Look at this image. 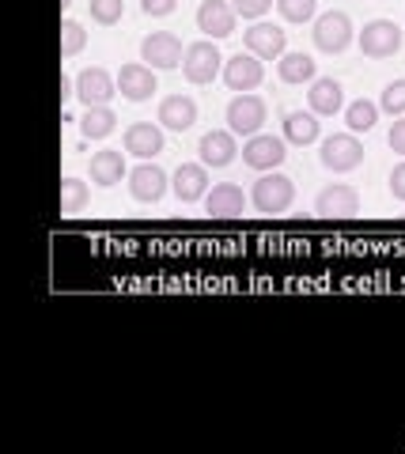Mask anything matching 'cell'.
Here are the masks:
<instances>
[{"instance_id": "e575fe53", "label": "cell", "mask_w": 405, "mask_h": 454, "mask_svg": "<svg viewBox=\"0 0 405 454\" xmlns=\"http://www.w3.org/2000/svg\"><path fill=\"white\" fill-rule=\"evenodd\" d=\"M390 148L405 155V118H401V121H394V129H390Z\"/></svg>"}, {"instance_id": "836d02e7", "label": "cell", "mask_w": 405, "mask_h": 454, "mask_svg": "<svg viewBox=\"0 0 405 454\" xmlns=\"http://www.w3.org/2000/svg\"><path fill=\"white\" fill-rule=\"evenodd\" d=\"M390 193H394L398 201H405V163H398L390 170Z\"/></svg>"}, {"instance_id": "484cf974", "label": "cell", "mask_w": 405, "mask_h": 454, "mask_svg": "<svg viewBox=\"0 0 405 454\" xmlns=\"http://www.w3.org/2000/svg\"><path fill=\"white\" fill-rule=\"evenodd\" d=\"M345 121L353 133H371L375 121H379V106L368 103V98H356V103L345 106Z\"/></svg>"}, {"instance_id": "603a6c76", "label": "cell", "mask_w": 405, "mask_h": 454, "mask_svg": "<svg viewBox=\"0 0 405 454\" xmlns=\"http://www.w3.org/2000/svg\"><path fill=\"white\" fill-rule=\"evenodd\" d=\"M284 140L288 145H315L318 140V114H303V110H292L284 118Z\"/></svg>"}, {"instance_id": "7c38bea8", "label": "cell", "mask_w": 405, "mask_h": 454, "mask_svg": "<svg viewBox=\"0 0 405 454\" xmlns=\"http://www.w3.org/2000/svg\"><path fill=\"white\" fill-rule=\"evenodd\" d=\"M198 31L205 38H228L235 35V8L223 4V0H201L198 8Z\"/></svg>"}, {"instance_id": "8d00e7d4", "label": "cell", "mask_w": 405, "mask_h": 454, "mask_svg": "<svg viewBox=\"0 0 405 454\" xmlns=\"http://www.w3.org/2000/svg\"><path fill=\"white\" fill-rule=\"evenodd\" d=\"M68 4H73V0H61V8H68Z\"/></svg>"}, {"instance_id": "30bf717a", "label": "cell", "mask_w": 405, "mask_h": 454, "mask_svg": "<svg viewBox=\"0 0 405 454\" xmlns=\"http://www.w3.org/2000/svg\"><path fill=\"white\" fill-rule=\"evenodd\" d=\"M76 95L83 106H110V98L118 95V80L106 68H83L76 76Z\"/></svg>"}, {"instance_id": "4316f807", "label": "cell", "mask_w": 405, "mask_h": 454, "mask_svg": "<svg viewBox=\"0 0 405 454\" xmlns=\"http://www.w3.org/2000/svg\"><path fill=\"white\" fill-rule=\"evenodd\" d=\"M88 205V186L80 178H65L61 182V216H76Z\"/></svg>"}, {"instance_id": "277c9868", "label": "cell", "mask_w": 405, "mask_h": 454, "mask_svg": "<svg viewBox=\"0 0 405 454\" xmlns=\"http://www.w3.org/2000/svg\"><path fill=\"white\" fill-rule=\"evenodd\" d=\"M360 50H364V57H375V61L394 57L401 50V27L394 20H371V23H364V31H360Z\"/></svg>"}, {"instance_id": "44dd1931", "label": "cell", "mask_w": 405, "mask_h": 454, "mask_svg": "<svg viewBox=\"0 0 405 454\" xmlns=\"http://www.w3.org/2000/svg\"><path fill=\"white\" fill-rule=\"evenodd\" d=\"M198 152H201V163L205 167H228L239 148H235V133L231 129H213V133L201 137Z\"/></svg>"}, {"instance_id": "d6986e66", "label": "cell", "mask_w": 405, "mask_h": 454, "mask_svg": "<svg viewBox=\"0 0 405 454\" xmlns=\"http://www.w3.org/2000/svg\"><path fill=\"white\" fill-rule=\"evenodd\" d=\"M307 103H311V114H318V118H330V114H338L345 106V91H341V83L333 76H318V80H311Z\"/></svg>"}, {"instance_id": "5bb4252c", "label": "cell", "mask_w": 405, "mask_h": 454, "mask_svg": "<svg viewBox=\"0 0 405 454\" xmlns=\"http://www.w3.org/2000/svg\"><path fill=\"white\" fill-rule=\"evenodd\" d=\"M125 152L136 155V160H156L163 152V129L152 121H133L125 129Z\"/></svg>"}, {"instance_id": "4fadbf2b", "label": "cell", "mask_w": 405, "mask_h": 454, "mask_svg": "<svg viewBox=\"0 0 405 454\" xmlns=\"http://www.w3.org/2000/svg\"><path fill=\"white\" fill-rule=\"evenodd\" d=\"M118 95H125L129 103H144V98L156 95V73H152V65H121Z\"/></svg>"}, {"instance_id": "ac0fdd59", "label": "cell", "mask_w": 405, "mask_h": 454, "mask_svg": "<svg viewBox=\"0 0 405 454\" xmlns=\"http://www.w3.org/2000/svg\"><path fill=\"white\" fill-rule=\"evenodd\" d=\"M318 216H356L360 212V193L353 186H326L315 197Z\"/></svg>"}, {"instance_id": "7402d4cb", "label": "cell", "mask_w": 405, "mask_h": 454, "mask_svg": "<svg viewBox=\"0 0 405 454\" xmlns=\"http://www.w3.org/2000/svg\"><path fill=\"white\" fill-rule=\"evenodd\" d=\"M125 178V160L118 148H103L91 155V182L95 186H118V182Z\"/></svg>"}, {"instance_id": "e0dca14e", "label": "cell", "mask_w": 405, "mask_h": 454, "mask_svg": "<svg viewBox=\"0 0 405 454\" xmlns=\"http://www.w3.org/2000/svg\"><path fill=\"white\" fill-rule=\"evenodd\" d=\"M160 121H163V129H171V133H186V129H193V121H198V103H193L190 95H167L160 103Z\"/></svg>"}, {"instance_id": "4dcf8cb0", "label": "cell", "mask_w": 405, "mask_h": 454, "mask_svg": "<svg viewBox=\"0 0 405 454\" xmlns=\"http://www.w3.org/2000/svg\"><path fill=\"white\" fill-rule=\"evenodd\" d=\"M379 106H383L386 114H405V80L386 83V88H383V98H379Z\"/></svg>"}, {"instance_id": "d4e9b609", "label": "cell", "mask_w": 405, "mask_h": 454, "mask_svg": "<svg viewBox=\"0 0 405 454\" xmlns=\"http://www.w3.org/2000/svg\"><path fill=\"white\" fill-rule=\"evenodd\" d=\"M114 121H118V114L110 106H88V114L80 118V129L88 140H103V137L114 133Z\"/></svg>"}, {"instance_id": "5b68a950", "label": "cell", "mask_w": 405, "mask_h": 454, "mask_svg": "<svg viewBox=\"0 0 405 454\" xmlns=\"http://www.w3.org/2000/svg\"><path fill=\"white\" fill-rule=\"evenodd\" d=\"M261 125H265V98L246 91L228 103V129L235 137H254V133H261Z\"/></svg>"}, {"instance_id": "3957f363", "label": "cell", "mask_w": 405, "mask_h": 454, "mask_svg": "<svg viewBox=\"0 0 405 454\" xmlns=\"http://www.w3.org/2000/svg\"><path fill=\"white\" fill-rule=\"evenodd\" d=\"M220 50H216V42L213 38H205V42H193V46H186V57H183V73L190 83H213L220 76Z\"/></svg>"}, {"instance_id": "d6a6232c", "label": "cell", "mask_w": 405, "mask_h": 454, "mask_svg": "<svg viewBox=\"0 0 405 454\" xmlns=\"http://www.w3.org/2000/svg\"><path fill=\"white\" fill-rule=\"evenodd\" d=\"M178 8V0H141V12L152 20H160V16H171V12Z\"/></svg>"}, {"instance_id": "8992f818", "label": "cell", "mask_w": 405, "mask_h": 454, "mask_svg": "<svg viewBox=\"0 0 405 454\" xmlns=\"http://www.w3.org/2000/svg\"><path fill=\"white\" fill-rule=\"evenodd\" d=\"M353 42V20L345 12H323L315 20V46L323 53H341Z\"/></svg>"}, {"instance_id": "9c48e42d", "label": "cell", "mask_w": 405, "mask_h": 454, "mask_svg": "<svg viewBox=\"0 0 405 454\" xmlns=\"http://www.w3.org/2000/svg\"><path fill=\"white\" fill-rule=\"evenodd\" d=\"M265 80V68H261V57L254 53H235L231 61H223V83H228L231 91H254L258 83Z\"/></svg>"}, {"instance_id": "f1b7e54d", "label": "cell", "mask_w": 405, "mask_h": 454, "mask_svg": "<svg viewBox=\"0 0 405 454\" xmlns=\"http://www.w3.org/2000/svg\"><path fill=\"white\" fill-rule=\"evenodd\" d=\"M125 16V0H91V20L103 27H114Z\"/></svg>"}, {"instance_id": "7a4b0ae2", "label": "cell", "mask_w": 405, "mask_h": 454, "mask_svg": "<svg viewBox=\"0 0 405 454\" xmlns=\"http://www.w3.org/2000/svg\"><path fill=\"white\" fill-rule=\"evenodd\" d=\"M318 160H323V167L333 170V175H345V170H356L364 163V145H360L353 133H333L323 140Z\"/></svg>"}, {"instance_id": "6da1fadb", "label": "cell", "mask_w": 405, "mask_h": 454, "mask_svg": "<svg viewBox=\"0 0 405 454\" xmlns=\"http://www.w3.org/2000/svg\"><path fill=\"white\" fill-rule=\"evenodd\" d=\"M292 201H296V186H292V178L281 175V170H265L254 182V193H250V205L261 216H281V212L292 208Z\"/></svg>"}, {"instance_id": "8fae6325", "label": "cell", "mask_w": 405, "mask_h": 454, "mask_svg": "<svg viewBox=\"0 0 405 454\" xmlns=\"http://www.w3.org/2000/svg\"><path fill=\"white\" fill-rule=\"evenodd\" d=\"M246 42V53H254L261 57V61H281V57L288 53V35L281 31V27H273V23H254L250 31L243 35Z\"/></svg>"}, {"instance_id": "9a60e30c", "label": "cell", "mask_w": 405, "mask_h": 454, "mask_svg": "<svg viewBox=\"0 0 405 454\" xmlns=\"http://www.w3.org/2000/svg\"><path fill=\"white\" fill-rule=\"evenodd\" d=\"M129 193L136 197V201H144V205H156L160 197L167 193V175L156 163H141L136 170H129Z\"/></svg>"}, {"instance_id": "2e32d148", "label": "cell", "mask_w": 405, "mask_h": 454, "mask_svg": "<svg viewBox=\"0 0 405 454\" xmlns=\"http://www.w3.org/2000/svg\"><path fill=\"white\" fill-rule=\"evenodd\" d=\"M175 197L183 205H193V201H201V197L208 193V167L205 163H183L175 170Z\"/></svg>"}, {"instance_id": "83f0119b", "label": "cell", "mask_w": 405, "mask_h": 454, "mask_svg": "<svg viewBox=\"0 0 405 454\" xmlns=\"http://www.w3.org/2000/svg\"><path fill=\"white\" fill-rule=\"evenodd\" d=\"M83 42H88V31H83L76 20H65L61 23V57H76L83 50Z\"/></svg>"}, {"instance_id": "52a82bcc", "label": "cell", "mask_w": 405, "mask_h": 454, "mask_svg": "<svg viewBox=\"0 0 405 454\" xmlns=\"http://www.w3.org/2000/svg\"><path fill=\"white\" fill-rule=\"evenodd\" d=\"M284 140L281 137H273V133H254L243 145V163L250 170H276L284 163Z\"/></svg>"}, {"instance_id": "cb8c5ba5", "label": "cell", "mask_w": 405, "mask_h": 454, "mask_svg": "<svg viewBox=\"0 0 405 454\" xmlns=\"http://www.w3.org/2000/svg\"><path fill=\"white\" fill-rule=\"evenodd\" d=\"M276 76L284 83H311L315 80V61L307 53H284L276 61Z\"/></svg>"}, {"instance_id": "ffe728a7", "label": "cell", "mask_w": 405, "mask_h": 454, "mask_svg": "<svg viewBox=\"0 0 405 454\" xmlns=\"http://www.w3.org/2000/svg\"><path fill=\"white\" fill-rule=\"evenodd\" d=\"M205 208H208V216H220V220L243 216L246 197L235 182H220V186H213V193H205Z\"/></svg>"}, {"instance_id": "d590c367", "label": "cell", "mask_w": 405, "mask_h": 454, "mask_svg": "<svg viewBox=\"0 0 405 454\" xmlns=\"http://www.w3.org/2000/svg\"><path fill=\"white\" fill-rule=\"evenodd\" d=\"M76 95V80L73 76H61V103H65V98H73Z\"/></svg>"}, {"instance_id": "f546056e", "label": "cell", "mask_w": 405, "mask_h": 454, "mask_svg": "<svg viewBox=\"0 0 405 454\" xmlns=\"http://www.w3.org/2000/svg\"><path fill=\"white\" fill-rule=\"evenodd\" d=\"M276 8H281V16L288 23H307L315 20V0H276Z\"/></svg>"}, {"instance_id": "1f68e13d", "label": "cell", "mask_w": 405, "mask_h": 454, "mask_svg": "<svg viewBox=\"0 0 405 454\" xmlns=\"http://www.w3.org/2000/svg\"><path fill=\"white\" fill-rule=\"evenodd\" d=\"M231 8H235V16H243V20H261L265 12L273 8V0H231Z\"/></svg>"}, {"instance_id": "ba28073f", "label": "cell", "mask_w": 405, "mask_h": 454, "mask_svg": "<svg viewBox=\"0 0 405 454\" xmlns=\"http://www.w3.org/2000/svg\"><path fill=\"white\" fill-rule=\"evenodd\" d=\"M183 57H186L183 42H178V35H171V31H156L141 42V61H148L152 68H178Z\"/></svg>"}]
</instances>
